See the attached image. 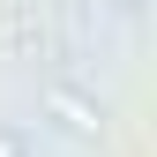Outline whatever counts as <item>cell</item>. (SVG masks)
I'll return each mask as SVG.
<instances>
[{"instance_id":"6da1fadb","label":"cell","mask_w":157,"mask_h":157,"mask_svg":"<svg viewBox=\"0 0 157 157\" xmlns=\"http://www.w3.org/2000/svg\"><path fill=\"white\" fill-rule=\"evenodd\" d=\"M0 157H23V135H8V127H0Z\"/></svg>"},{"instance_id":"7a4b0ae2","label":"cell","mask_w":157,"mask_h":157,"mask_svg":"<svg viewBox=\"0 0 157 157\" xmlns=\"http://www.w3.org/2000/svg\"><path fill=\"white\" fill-rule=\"evenodd\" d=\"M120 8H142V0H120Z\"/></svg>"}]
</instances>
